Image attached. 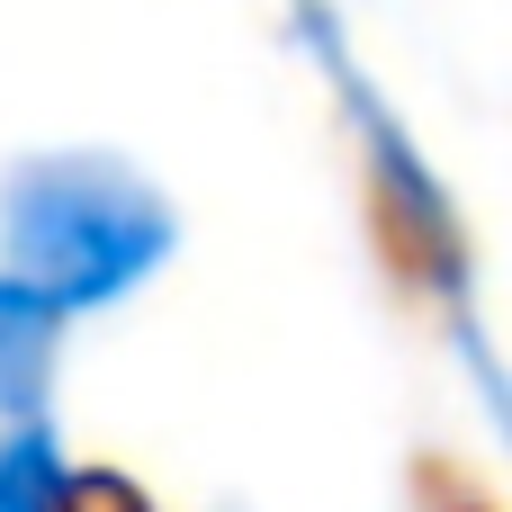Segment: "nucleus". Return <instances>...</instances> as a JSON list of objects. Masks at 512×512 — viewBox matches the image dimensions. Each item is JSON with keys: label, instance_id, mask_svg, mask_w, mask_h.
Masks as SVG:
<instances>
[{"label": "nucleus", "instance_id": "2", "mask_svg": "<svg viewBox=\"0 0 512 512\" xmlns=\"http://www.w3.org/2000/svg\"><path fill=\"white\" fill-rule=\"evenodd\" d=\"M54 333L63 315L18 288L0 270V423H45V387H54Z\"/></svg>", "mask_w": 512, "mask_h": 512}, {"label": "nucleus", "instance_id": "3", "mask_svg": "<svg viewBox=\"0 0 512 512\" xmlns=\"http://www.w3.org/2000/svg\"><path fill=\"white\" fill-rule=\"evenodd\" d=\"M0 512H72V468L45 423L0 432Z\"/></svg>", "mask_w": 512, "mask_h": 512}, {"label": "nucleus", "instance_id": "1", "mask_svg": "<svg viewBox=\"0 0 512 512\" xmlns=\"http://www.w3.org/2000/svg\"><path fill=\"white\" fill-rule=\"evenodd\" d=\"M0 252L18 288L81 315L126 297L171 252V207L108 153H36L0 180Z\"/></svg>", "mask_w": 512, "mask_h": 512}]
</instances>
